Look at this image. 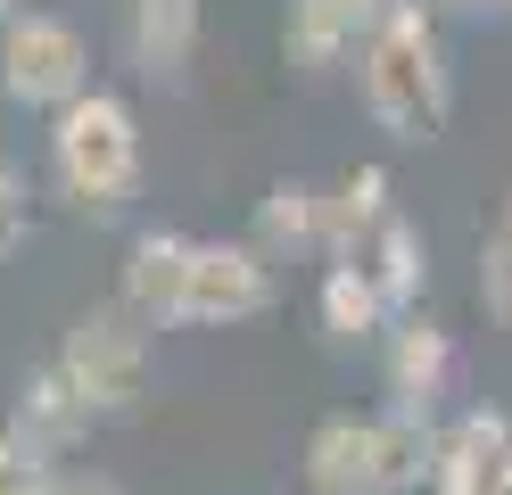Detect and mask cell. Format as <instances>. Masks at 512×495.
Returning <instances> with one entry per match:
<instances>
[{"instance_id": "obj_21", "label": "cell", "mask_w": 512, "mask_h": 495, "mask_svg": "<svg viewBox=\"0 0 512 495\" xmlns=\"http://www.w3.org/2000/svg\"><path fill=\"white\" fill-rule=\"evenodd\" d=\"M50 495H124V487H116V479H58Z\"/></svg>"}, {"instance_id": "obj_3", "label": "cell", "mask_w": 512, "mask_h": 495, "mask_svg": "<svg viewBox=\"0 0 512 495\" xmlns=\"http://www.w3.org/2000/svg\"><path fill=\"white\" fill-rule=\"evenodd\" d=\"M50 174L83 215H116L141 190V124L116 91H83L50 124Z\"/></svg>"}, {"instance_id": "obj_2", "label": "cell", "mask_w": 512, "mask_h": 495, "mask_svg": "<svg viewBox=\"0 0 512 495\" xmlns=\"http://www.w3.org/2000/svg\"><path fill=\"white\" fill-rule=\"evenodd\" d=\"M306 479L323 495H413L430 479V429L397 413H331L306 438Z\"/></svg>"}, {"instance_id": "obj_7", "label": "cell", "mask_w": 512, "mask_h": 495, "mask_svg": "<svg viewBox=\"0 0 512 495\" xmlns=\"http://www.w3.org/2000/svg\"><path fill=\"white\" fill-rule=\"evenodd\" d=\"M380 388H389V413L430 429L446 388H455V339H446L438 322H397L389 339V363H380Z\"/></svg>"}, {"instance_id": "obj_22", "label": "cell", "mask_w": 512, "mask_h": 495, "mask_svg": "<svg viewBox=\"0 0 512 495\" xmlns=\"http://www.w3.org/2000/svg\"><path fill=\"white\" fill-rule=\"evenodd\" d=\"M446 9H512V0H446Z\"/></svg>"}, {"instance_id": "obj_6", "label": "cell", "mask_w": 512, "mask_h": 495, "mask_svg": "<svg viewBox=\"0 0 512 495\" xmlns=\"http://www.w3.org/2000/svg\"><path fill=\"white\" fill-rule=\"evenodd\" d=\"M273 306V256L256 240H199V256H190V289H182V322H248Z\"/></svg>"}, {"instance_id": "obj_13", "label": "cell", "mask_w": 512, "mask_h": 495, "mask_svg": "<svg viewBox=\"0 0 512 495\" xmlns=\"http://www.w3.org/2000/svg\"><path fill=\"white\" fill-rule=\"evenodd\" d=\"M356 42L364 33L347 25L339 9H323V0H290V17H281V58H290L298 75H331Z\"/></svg>"}, {"instance_id": "obj_8", "label": "cell", "mask_w": 512, "mask_h": 495, "mask_svg": "<svg viewBox=\"0 0 512 495\" xmlns=\"http://www.w3.org/2000/svg\"><path fill=\"white\" fill-rule=\"evenodd\" d=\"M512 471V421L504 413H463L455 429L430 438V487L438 495H504Z\"/></svg>"}, {"instance_id": "obj_15", "label": "cell", "mask_w": 512, "mask_h": 495, "mask_svg": "<svg viewBox=\"0 0 512 495\" xmlns=\"http://www.w3.org/2000/svg\"><path fill=\"white\" fill-rule=\"evenodd\" d=\"M314 306H323V330H331L339 347H356V339H372V330L389 322V297H380V289H372V273H356V264H331Z\"/></svg>"}, {"instance_id": "obj_23", "label": "cell", "mask_w": 512, "mask_h": 495, "mask_svg": "<svg viewBox=\"0 0 512 495\" xmlns=\"http://www.w3.org/2000/svg\"><path fill=\"white\" fill-rule=\"evenodd\" d=\"M0 9H9V0H0Z\"/></svg>"}, {"instance_id": "obj_9", "label": "cell", "mask_w": 512, "mask_h": 495, "mask_svg": "<svg viewBox=\"0 0 512 495\" xmlns=\"http://www.w3.org/2000/svg\"><path fill=\"white\" fill-rule=\"evenodd\" d=\"M91 421H100V413L83 405V388H75L67 372H58V363H42V372H34V380L17 388V413H9V438H17L25 454H34L42 471H50V462H67V454L83 446V429H91Z\"/></svg>"}, {"instance_id": "obj_14", "label": "cell", "mask_w": 512, "mask_h": 495, "mask_svg": "<svg viewBox=\"0 0 512 495\" xmlns=\"http://www.w3.org/2000/svg\"><path fill=\"white\" fill-rule=\"evenodd\" d=\"M356 273H372V289L389 297V314H397V306H413V297H422V273H430L422 231H413L405 215H389V223H380V240L356 256Z\"/></svg>"}, {"instance_id": "obj_10", "label": "cell", "mask_w": 512, "mask_h": 495, "mask_svg": "<svg viewBox=\"0 0 512 495\" xmlns=\"http://www.w3.org/2000/svg\"><path fill=\"white\" fill-rule=\"evenodd\" d=\"M190 256L199 240H182V231H141L133 256H124V314H141L149 330L157 322H182V289H190Z\"/></svg>"}, {"instance_id": "obj_20", "label": "cell", "mask_w": 512, "mask_h": 495, "mask_svg": "<svg viewBox=\"0 0 512 495\" xmlns=\"http://www.w3.org/2000/svg\"><path fill=\"white\" fill-rule=\"evenodd\" d=\"M323 9H339V17H347V25H356L364 42H372V33L389 25V9H397V0H323Z\"/></svg>"}, {"instance_id": "obj_5", "label": "cell", "mask_w": 512, "mask_h": 495, "mask_svg": "<svg viewBox=\"0 0 512 495\" xmlns=\"http://www.w3.org/2000/svg\"><path fill=\"white\" fill-rule=\"evenodd\" d=\"M0 91H9L17 108H58L67 116L91 91V42L50 9H17L0 25Z\"/></svg>"}, {"instance_id": "obj_11", "label": "cell", "mask_w": 512, "mask_h": 495, "mask_svg": "<svg viewBox=\"0 0 512 495\" xmlns=\"http://www.w3.org/2000/svg\"><path fill=\"white\" fill-rule=\"evenodd\" d=\"M397 207H389V174L380 165H356L331 198H323V248L339 256V264H356L372 240H380V223H389Z\"/></svg>"}, {"instance_id": "obj_1", "label": "cell", "mask_w": 512, "mask_h": 495, "mask_svg": "<svg viewBox=\"0 0 512 495\" xmlns=\"http://www.w3.org/2000/svg\"><path fill=\"white\" fill-rule=\"evenodd\" d=\"M356 83H364V108L389 141H438L446 132V116H455V66H446V42H438L422 0L389 9V25L356 58Z\"/></svg>"}, {"instance_id": "obj_17", "label": "cell", "mask_w": 512, "mask_h": 495, "mask_svg": "<svg viewBox=\"0 0 512 495\" xmlns=\"http://www.w3.org/2000/svg\"><path fill=\"white\" fill-rule=\"evenodd\" d=\"M479 306H488L496 330H512V198L488 223V240H479Z\"/></svg>"}, {"instance_id": "obj_16", "label": "cell", "mask_w": 512, "mask_h": 495, "mask_svg": "<svg viewBox=\"0 0 512 495\" xmlns=\"http://www.w3.org/2000/svg\"><path fill=\"white\" fill-rule=\"evenodd\" d=\"M256 248H265V256H281V248H323V190L273 182V190H265V215H256Z\"/></svg>"}, {"instance_id": "obj_4", "label": "cell", "mask_w": 512, "mask_h": 495, "mask_svg": "<svg viewBox=\"0 0 512 495\" xmlns=\"http://www.w3.org/2000/svg\"><path fill=\"white\" fill-rule=\"evenodd\" d=\"M50 363L83 388L91 413H133L149 396V322L124 314V306H91V314L67 322Z\"/></svg>"}, {"instance_id": "obj_12", "label": "cell", "mask_w": 512, "mask_h": 495, "mask_svg": "<svg viewBox=\"0 0 512 495\" xmlns=\"http://www.w3.org/2000/svg\"><path fill=\"white\" fill-rule=\"evenodd\" d=\"M199 50V0H133V66L149 83H182Z\"/></svg>"}, {"instance_id": "obj_18", "label": "cell", "mask_w": 512, "mask_h": 495, "mask_svg": "<svg viewBox=\"0 0 512 495\" xmlns=\"http://www.w3.org/2000/svg\"><path fill=\"white\" fill-rule=\"evenodd\" d=\"M25 231H34V198H25V174L0 157V256H17Z\"/></svg>"}, {"instance_id": "obj_19", "label": "cell", "mask_w": 512, "mask_h": 495, "mask_svg": "<svg viewBox=\"0 0 512 495\" xmlns=\"http://www.w3.org/2000/svg\"><path fill=\"white\" fill-rule=\"evenodd\" d=\"M50 487H58V479H50L42 462L9 438V429H0V495H50Z\"/></svg>"}]
</instances>
